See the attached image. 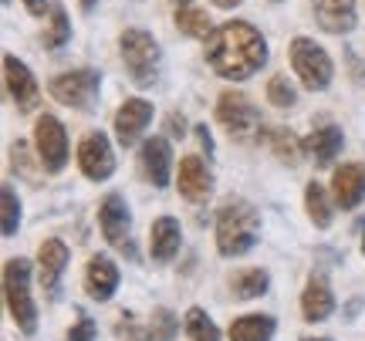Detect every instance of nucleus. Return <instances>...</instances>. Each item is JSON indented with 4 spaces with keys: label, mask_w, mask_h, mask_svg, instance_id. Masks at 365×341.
<instances>
[{
    "label": "nucleus",
    "mask_w": 365,
    "mask_h": 341,
    "mask_svg": "<svg viewBox=\"0 0 365 341\" xmlns=\"http://www.w3.org/2000/svg\"><path fill=\"white\" fill-rule=\"evenodd\" d=\"M196 135H200V145H203V149H207V152H213V139H210L207 125H196Z\"/></svg>",
    "instance_id": "nucleus-35"
},
{
    "label": "nucleus",
    "mask_w": 365,
    "mask_h": 341,
    "mask_svg": "<svg viewBox=\"0 0 365 341\" xmlns=\"http://www.w3.org/2000/svg\"><path fill=\"white\" fill-rule=\"evenodd\" d=\"M98 226H102L105 240H108L112 247H125V243H129L132 216H129L125 199L118 196V193H108V196L102 199V206H98Z\"/></svg>",
    "instance_id": "nucleus-11"
},
{
    "label": "nucleus",
    "mask_w": 365,
    "mask_h": 341,
    "mask_svg": "<svg viewBox=\"0 0 365 341\" xmlns=\"http://www.w3.org/2000/svg\"><path fill=\"white\" fill-rule=\"evenodd\" d=\"M4 294H7V311H11L14 325L34 335L38 331V308L31 298V263L24 257H14L4 263Z\"/></svg>",
    "instance_id": "nucleus-3"
},
{
    "label": "nucleus",
    "mask_w": 365,
    "mask_h": 341,
    "mask_svg": "<svg viewBox=\"0 0 365 341\" xmlns=\"http://www.w3.org/2000/svg\"><path fill=\"white\" fill-rule=\"evenodd\" d=\"M95 321H91L88 315H81L78 318V325H75V328L68 331V341H95Z\"/></svg>",
    "instance_id": "nucleus-32"
},
{
    "label": "nucleus",
    "mask_w": 365,
    "mask_h": 341,
    "mask_svg": "<svg viewBox=\"0 0 365 341\" xmlns=\"http://www.w3.org/2000/svg\"><path fill=\"white\" fill-rule=\"evenodd\" d=\"M98 88H102V75L91 71V68L65 71V75L51 78V85H48V92H51L54 102H61V105H68V108H78V112H88L91 102H95V95H98Z\"/></svg>",
    "instance_id": "nucleus-7"
},
{
    "label": "nucleus",
    "mask_w": 365,
    "mask_h": 341,
    "mask_svg": "<svg viewBox=\"0 0 365 341\" xmlns=\"http://www.w3.org/2000/svg\"><path fill=\"white\" fill-rule=\"evenodd\" d=\"M34 145L38 162L44 172H61L68 162V132L54 115H41L34 125Z\"/></svg>",
    "instance_id": "nucleus-8"
},
{
    "label": "nucleus",
    "mask_w": 365,
    "mask_h": 341,
    "mask_svg": "<svg viewBox=\"0 0 365 341\" xmlns=\"http://www.w3.org/2000/svg\"><path fill=\"white\" fill-rule=\"evenodd\" d=\"M277 321L271 315H244L230 325V341H271Z\"/></svg>",
    "instance_id": "nucleus-22"
},
{
    "label": "nucleus",
    "mask_w": 365,
    "mask_h": 341,
    "mask_svg": "<svg viewBox=\"0 0 365 341\" xmlns=\"http://www.w3.org/2000/svg\"><path fill=\"white\" fill-rule=\"evenodd\" d=\"M68 38H71V24H68L65 7H51V31H48L44 44H48V48H61Z\"/></svg>",
    "instance_id": "nucleus-30"
},
{
    "label": "nucleus",
    "mask_w": 365,
    "mask_h": 341,
    "mask_svg": "<svg viewBox=\"0 0 365 341\" xmlns=\"http://www.w3.org/2000/svg\"><path fill=\"white\" fill-rule=\"evenodd\" d=\"M186 335H190V341H223L217 325L210 321L203 308H190L186 311Z\"/></svg>",
    "instance_id": "nucleus-26"
},
{
    "label": "nucleus",
    "mask_w": 365,
    "mask_h": 341,
    "mask_svg": "<svg viewBox=\"0 0 365 341\" xmlns=\"http://www.w3.org/2000/svg\"><path fill=\"white\" fill-rule=\"evenodd\" d=\"M331 193L341 210H355L365 199V166L362 162H345L331 176Z\"/></svg>",
    "instance_id": "nucleus-15"
},
{
    "label": "nucleus",
    "mask_w": 365,
    "mask_h": 341,
    "mask_svg": "<svg viewBox=\"0 0 365 341\" xmlns=\"http://www.w3.org/2000/svg\"><path fill=\"white\" fill-rule=\"evenodd\" d=\"M304 206H308V216H312L314 226H331V203H328V193L322 183H308L304 189Z\"/></svg>",
    "instance_id": "nucleus-24"
},
{
    "label": "nucleus",
    "mask_w": 365,
    "mask_h": 341,
    "mask_svg": "<svg viewBox=\"0 0 365 341\" xmlns=\"http://www.w3.org/2000/svg\"><path fill=\"white\" fill-rule=\"evenodd\" d=\"M213 4H217L220 11H234L237 4H244V0H213Z\"/></svg>",
    "instance_id": "nucleus-37"
},
{
    "label": "nucleus",
    "mask_w": 365,
    "mask_h": 341,
    "mask_svg": "<svg viewBox=\"0 0 365 341\" xmlns=\"http://www.w3.org/2000/svg\"><path fill=\"white\" fill-rule=\"evenodd\" d=\"M24 7L34 14V17H41V14H44V0H24Z\"/></svg>",
    "instance_id": "nucleus-36"
},
{
    "label": "nucleus",
    "mask_w": 365,
    "mask_h": 341,
    "mask_svg": "<svg viewBox=\"0 0 365 341\" xmlns=\"http://www.w3.org/2000/svg\"><path fill=\"white\" fill-rule=\"evenodd\" d=\"M11 156H14V169H21L27 179H34V172H31V166H27V145L24 142H14L11 145Z\"/></svg>",
    "instance_id": "nucleus-33"
},
{
    "label": "nucleus",
    "mask_w": 365,
    "mask_h": 341,
    "mask_svg": "<svg viewBox=\"0 0 365 341\" xmlns=\"http://www.w3.org/2000/svg\"><path fill=\"white\" fill-rule=\"evenodd\" d=\"M312 7L328 34H349L355 27V0H312Z\"/></svg>",
    "instance_id": "nucleus-17"
},
{
    "label": "nucleus",
    "mask_w": 365,
    "mask_h": 341,
    "mask_svg": "<svg viewBox=\"0 0 365 341\" xmlns=\"http://www.w3.org/2000/svg\"><path fill=\"white\" fill-rule=\"evenodd\" d=\"M267 102H271L274 108H294L298 92H294V85H291L284 75H274V78L267 81Z\"/></svg>",
    "instance_id": "nucleus-29"
},
{
    "label": "nucleus",
    "mask_w": 365,
    "mask_h": 341,
    "mask_svg": "<svg viewBox=\"0 0 365 341\" xmlns=\"http://www.w3.org/2000/svg\"><path fill=\"white\" fill-rule=\"evenodd\" d=\"M78 166L81 172L95 179V183H102L108 179L112 172H115V156H112V142L105 139L102 132H88L78 145Z\"/></svg>",
    "instance_id": "nucleus-9"
},
{
    "label": "nucleus",
    "mask_w": 365,
    "mask_h": 341,
    "mask_svg": "<svg viewBox=\"0 0 365 341\" xmlns=\"http://www.w3.org/2000/svg\"><path fill=\"white\" fill-rule=\"evenodd\" d=\"M291 68H294V75L301 78V85L308 88V92H325L328 85H331V75H335V65H331V58L322 44H314L308 38H294L291 41Z\"/></svg>",
    "instance_id": "nucleus-4"
},
{
    "label": "nucleus",
    "mask_w": 365,
    "mask_h": 341,
    "mask_svg": "<svg viewBox=\"0 0 365 341\" xmlns=\"http://www.w3.org/2000/svg\"><path fill=\"white\" fill-rule=\"evenodd\" d=\"M261 234V216L247 199L230 196L217 210V250L223 257H244Z\"/></svg>",
    "instance_id": "nucleus-2"
},
{
    "label": "nucleus",
    "mask_w": 365,
    "mask_h": 341,
    "mask_svg": "<svg viewBox=\"0 0 365 341\" xmlns=\"http://www.w3.org/2000/svg\"><path fill=\"white\" fill-rule=\"evenodd\" d=\"M176 186H180V196L182 199H190V203H203V199L213 193V176H210L207 162H203L200 156H186L180 162Z\"/></svg>",
    "instance_id": "nucleus-14"
},
{
    "label": "nucleus",
    "mask_w": 365,
    "mask_h": 341,
    "mask_svg": "<svg viewBox=\"0 0 365 341\" xmlns=\"http://www.w3.org/2000/svg\"><path fill=\"white\" fill-rule=\"evenodd\" d=\"M264 142L271 145V152L281 159V162H287V166H298L304 142H298V139H294L287 129H267V132H264Z\"/></svg>",
    "instance_id": "nucleus-23"
},
{
    "label": "nucleus",
    "mask_w": 365,
    "mask_h": 341,
    "mask_svg": "<svg viewBox=\"0 0 365 341\" xmlns=\"http://www.w3.org/2000/svg\"><path fill=\"white\" fill-rule=\"evenodd\" d=\"M68 267V247L61 240H44L38 250V271H41V288L48 294H58V284H61V274Z\"/></svg>",
    "instance_id": "nucleus-16"
},
{
    "label": "nucleus",
    "mask_w": 365,
    "mask_h": 341,
    "mask_svg": "<svg viewBox=\"0 0 365 341\" xmlns=\"http://www.w3.org/2000/svg\"><path fill=\"white\" fill-rule=\"evenodd\" d=\"M217 122L230 132V139H237V142H247V139H254L261 132V112L254 108L247 95L240 92H223L217 98Z\"/></svg>",
    "instance_id": "nucleus-6"
},
{
    "label": "nucleus",
    "mask_w": 365,
    "mask_h": 341,
    "mask_svg": "<svg viewBox=\"0 0 365 341\" xmlns=\"http://www.w3.org/2000/svg\"><path fill=\"white\" fill-rule=\"evenodd\" d=\"M176 27H180L186 38H210L213 31H210V17L203 11H196V7H182L176 14Z\"/></svg>",
    "instance_id": "nucleus-27"
},
{
    "label": "nucleus",
    "mask_w": 365,
    "mask_h": 341,
    "mask_svg": "<svg viewBox=\"0 0 365 341\" xmlns=\"http://www.w3.org/2000/svg\"><path fill=\"white\" fill-rule=\"evenodd\" d=\"M85 284H88V294L95 301H108L118 288V267L108 257H91L88 261V271H85Z\"/></svg>",
    "instance_id": "nucleus-19"
},
{
    "label": "nucleus",
    "mask_w": 365,
    "mask_h": 341,
    "mask_svg": "<svg viewBox=\"0 0 365 341\" xmlns=\"http://www.w3.org/2000/svg\"><path fill=\"white\" fill-rule=\"evenodd\" d=\"M180 224L173 220V216H159L156 224H153V234H149V253L156 257V261H173L176 253H180Z\"/></svg>",
    "instance_id": "nucleus-20"
},
{
    "label": "nucleus",
    "mask_w": 365,
    "mask_h": 341,
    "mask_svg": "<svg viewBox=\"0 0 365 341\" xmlns=\"http://www.w3.org/2000/svg\"><path fill=\"white\" fill-rule=\"evenodd\" d=\"M362 253H365V234H362Z\"/></svg>",
    "instance_id": "nucleus-40"
},
{
    "label": "nucleus",
    "mask_w": 365,
    "mask_h": 341,
    "mask_svg": "<svg viewBox=\"0 0 365 341\" xmlns=\"http://www.w3.org/2000/svg\"><path fill=\"white\" fill-rule=\"evenodd\" d=\"M304 341H331V338H304Z\"/></svg>",
    "instance_id": "nucleus-39"
},
{
    "label": "nucleus",
    "mask_w": 365,
    "mask_h": 341,
    "mask_svg": "<svg viewBox=\"0 0 365 341\" xmlns=\"http://www.w3.org/2000/svg\"><path fill=\"white\" fill-rule=\"evenodd\" d=\"M176 4H190V0H176Z\"/></svg>",
    "instance_id": "nucleus-41"
},
{
    "label": "nucleus",
    "mask_w": 365,
    "mask_h": 341,
    "mask_svg": "<svg viewBox=\"0 0 365 341\" xmlns=\"http://www.w3.org/2000/svg\"><path fill=\"white\" fill-rule=\"evenodd\" d=\"M335 311V298H331V288L322 274H312V280L304 284V294H301V315L304 321H325L328 315Z\"/></svg>",
    "instance_id": "nucleus-18"
},
{
    "label": "nucleus",
    "mask_w": 365,
    "mask_h": 341,
    "mask_svg": "<svg viewBox=\"0 0 365 341\" xmlns=\"http://www.w3.org/2000/svg\"><path fill=\"white\" fill-rule=\"evenodd\" d=\"M149 118H153V102H145V98H125L122 108L115 112V135L118 142L125 145H135L139 142V135L143 129L149 125Z\"/></svg>",
    "instance_id": "nucleus-12"
},
{
    "label": "nucleus",
    "mask_w": 365,
    "mask_h": 341,
    "mask_svg": "<svg viewBox=\"0 0 365 341\" xmlns=\"http://www.w3.org/2000/svg\"><path fill=\"white\" fill-rule=\"evenodd\" d=\"M122 61H125V71H129V78L145 88V85H153L159 75V44L156 38L149 34V31H139V27H132L122 34Z\"/></svg>",
    "instance_id": "nucleus-5"
},
{
    "label": "nucleus",
    "mask_w": 365,
    "mask_h": 341,
    "mask_svg": "<svg viewBox=\"0 0 365 341\" xmlns=\"http://www.w3.org/2000/svg\"><path fill=\"white\" fill-rule=\"evenodd\" d=\"M95 4H98V0H81V7H85V11H91Z\"/></svg>",
    "instance_id": "nucleus-38"
},
{
    "label": "nucleus",
    "mask_w": 365,
    "mask_h": 341,
    "mask_svg": "<svg viewBox=\"0 0 365 341\" xmlns=\"http://www.w3.org/2000/svg\"><path fill=\"white\" fill-rule=\"evenodd\" d=\"M166 129H170V135H173V139H182V135H186V118H182V115H176V112H173V115L166 118Z\"/></svg>",
    "instance_id": "nucleus-34"
},
{
    "label": "nucleus",
    "mask_w": 365,
    "mask_h": 341,
    "mask_svg": "<svg viewBox=\"0 0 365 341\" xmlns=\"http://www.w3.org/2000/svg\"><path fill=\"white\" fill-rule=\"evenodd\" d=\"M267 61V41L247 21H227L207 38V65L227 81H244L257 75Z\"/></svg>",
    "instance_id": "nucleus-1"
},
{
    "label": "nucleus",
    "mask_w": 365,
    "mask_h": 341,
    "mask_svg": "<svg viewBox=\"0 0 365 341\" xmlns=\"http://www.w3.org/2000/svg\"><path fill=\"white\" fill-rule=\"evenodd\" d=\"M21 226V199L11 186H4V236H14Z\"/></svg>",
    "instance_id": "nucleus-31"
},
{
    "label": "nucleus",
    "mask_w": 365,
    "mask_h": 341,
    "mask_svg": "<svg viewBox=\"0 0 365 341\" xmlns=\"http://www.w3.org/2000/svg\"><path fill=\"white\" fill-rule=\"evenodd\" d=\"M139 162H143L145 179L156 186V189L170 186L173 149H170V142H166L163 135H153V139H145V142H143V152H139Z\"/></svg>",
    "instance_id": "nucleus-13"
},
{
    "label": "nucleus",
    "mask_w": 365,
    "mask_h": 341,
    "mask_svg": "<svg viewBox=\"0 0 365 341\" xmlns=\"http://www.w3.org/2000/svg\"><path fill=\"white\" fill-rule=\"evenodd\" d=\"M4 78H7V95L21 112H34L38 108V81L27 71L24 61H17L14 54L4 58Z\"/></svg>",
    "instance_id": "nucleus-10"
},
{
    "label": "nucleus",
    "mask_w": 365,
    "mask_h": 341,
    "mask_svg": "<svg viewBox=\"0 0 365 341\" xmlns=\"http://www.w3.org/2000/svg\"><path fill=\"white\" fill-rule=\"evenodd\" d=\"M176 328H180V325H176L173 311L156 308V311H153V321H149V328H145V341H173Z\"/></svg>",
    "instance_id": "nucleus-28"
},
{
    "label": "nucleus",
    "mask_w": 365,
    "mask_h": 341,
    "mask_svg": "<svg viewBox=\"0 0 365 341\" xmlns=\"http://www.w3.org/2000/svg\"><path fill=\"white\" fill-rule=\"evenodd\" d=\"M339 149H341V129H335V125L314 129L304 139V152L314 159V166H331V159L339 156Z\"/></svg>",
    "instance_id": "nucleus-21"
},
{
    "label": "nucleus",
    "mask_w": 365,
    "mask_h": 341,
    "mask_svg": "<svg viewBox=\"0 0 365 341\" xmlns=\"http://www.w3.org/2000/svg\"><path fill=\"white\" fill-rule=\"evenodd\" d=\"M230 290H234L237 301L261 298L264 290H267V274H264V271H240V274L230 280Z\"/></svg>",
    "instance_id": "nucleus-25"
}]
</instances>
